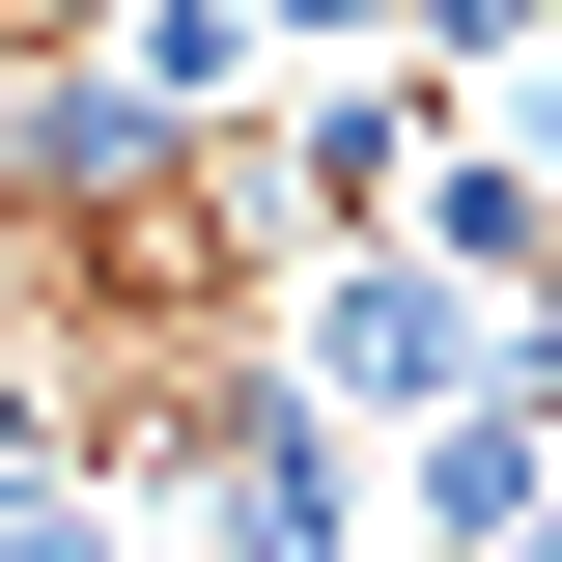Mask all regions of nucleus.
<instances>
[{
	"mask_svg": "<svg viewBox=\"0 0 562 562\" xmlns=\"http://www.w3.org/2000/svg\"><path fill=\"white\" fill-rule=\"evenodd\" d=\"M281 394L338 422V450H422V422H479L506 394V310L422 225H366V254H281Z\"/></svg>",
	"mask_w": 562,
	"mask_h": 562,
	"instance_id": "f257e3e1",
	"label": "nucleus"
},
{
	"mask_svg": "<svg viewBox=\"0 0 562 562\" xmlns=\"http://www.w3.org/2000/svg\"><path fill=\"white\" fill-rule=\"evenodd\" d=\"M140 450H169V535H198V562H394V535H366V450H338L310 394H281V366L169 394Z\"/></svg>",
	"mask_w": 562,
	"mask_h": 562,
	"instance_id": "f03ea898",
	"label": "nucleus"
},
{
	"mask_svg": "<svg viewBox=\"0 0 562 562\" xmlns=\"http://www.w3.org/2000/svg\"><path fill=\"white\" fill-rule=\"evenodd\" d=\"M535 506H562V450H535V422H422V450H394V506H366V535H422V562H535Z\"/></svg>",
	"mask_w": 562,
	"mask_h": 562,
	"instance_id": "7ed1b4c3",
	"label": "nucleus"
},
{
	"mask_svg": "<svg viewBox=\"0 0 562 562\" xmlns=\"http://www.w3.org/2000/svg\"><path fill=\"white\" fill-rule=\"evenodd\" d=\"M422 0H254V57H394Z\"/></svg>",
	"mask_w": 562,
	"mask_h": 562,
	"instance_id": "20e7f679",
	"label": "nucleus"
},
{
	"mask_svg": "<svg viewBox=\"0 0 562 562\" xmlns=\"http://www.w3.org/2000/svg\"><path fill=\"white\" fill-rule=\"evenodd\" d=\"M506 140H535V198H562V57H535V85H506Z\"/></svg>",
	"mask_w": 562,
	"mask_h": 562,
	"instance_id": "39448f33",
	"label": "nucleus"
},
{
	"mask_svg": "<svg viewBox=\"0 0 562 562\" xmlns=\"http://www.w3.org/2000/svg\"><path fill=\"white\" fill-rule=\"evenodd\" d=\"M535 562H562V506H535Z\"/></svg>",
	"mask_w": 562,
	"mask_h": 562,
	"instance_id": "423d86ee",
	"label": "nucleus"
}]
</instances>
